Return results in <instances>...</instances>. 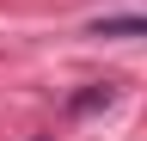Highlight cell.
Masks as SVG:
<instances>
[{"label":"cell","instance_id":"obj_1","mask_svg":"<svg viewBox=\"0 0 147 141\" xmlns=\"http://www.w3.org/2000/svg\"><path fill=\"white\" fill-rule=\"evenodd\" d=\"M92 37H147V19H98Z\"/></svg>","mask_w":147,"mask_h":141}]
</instances>
